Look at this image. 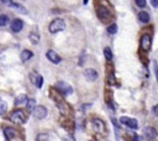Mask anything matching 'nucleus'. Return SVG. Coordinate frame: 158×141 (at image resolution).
I'll use <instances>...</instances> for the list:
<instances>
[{
  "label": "nucleus",
  "mask_w": 158,
  "mask_h": 141,
  "mask_svg": "<svg viewBox=\"0 0 158 141\" xmlns=\"http://www.w3.org/2000/svg\"><path fill=\"white\" fill-rule=\"evenodd\" d=\"M64 141H76L74 139V137L72 136H67L66 137V138L64 139Z\"/></svg>",
  "instance_id": "c85d7f7f"
},
{
  "label": "nucleus",
  "mask_w": 158,
  "mask_h": 141,
  "mask_svg": "<svg viewBox=\"0 0 158 141\" xmlns=\"http://www.w3.org/2000/svg\"><path fill=\"white\" fill-rule=\"evenodd\" d=\"M136 4L137 5V6L141 7V8H144L147 5V2L146 0H135Z\"/></svg>",
  "instance_id": "bb28decb"
},
{
  "label": "nucleus",
  "mask_w": 158,
  "mask_h": 141,
  "mask_svg": "<svg viewBox=\"0 0 158 141\" xmlns=\"http://www.w3.org/2000/svg\"><path fill=\"white\" fill-rule=\"evenodd\" d=\"M9 17L6 15H4V14L0 15V27L6 26L9 23Z\"/></svg>",
  "instance_id": "412c9836"
},
{
  "label": "nucleus",
  "mask_w": 158,
  "mask_h": 141,
  "mask_svg": "<svg viewBox=\"0 0 158 141\" xmlns=\"http://www.w3.org/2000/svg\"><path fill=\"white\" fill-rule=\"evenodd\" d=\"M4 135L6 140L8 141H12L13 140H14L16 137V135H17V131L13 127H6L4 130Z\"/></svg>",
  "instance_id": "9b49d317"
},
{
  "label": "nucleus",
  "mask_w": 158,
  "mask_h": 141,
  "mask_svg": "<svg viewBox=\"0 0 158 141\" xmlns=\"http://www.w3.org/2000/svg\"><path fill=\"white\" fill-rule=\"evenodd\" d=\"M9 6L11 7V8H13L14 9H15L16 11H18L19 13H20L22 14L28 13V11L26 10V9L19 4H17V3H12L11 2L10 5H9Z\"/></svg>",
  "instance_id": "2eb2a0df"
},
{
  "label": "nucleus",
  "mask_w": 158,
  "mask_h": 141,
  "mask_svg": "<svg viewBox=\"0 0 158 141\" xmlns=\"http://www.w3.org/2000/svg\"><path fill=\"white\" fill-rule=\"evenodd\" d=\"M7 110H8V104L6 102L0 98V116L6 114Z\"/></svg>",
  "instance_id": "a211bd4d"
},
{
  "label": "nucleus",
  "mask_w": 158,
  "mask_h": 141,
  "mask_svg": "<svg viewBox=\"0 0 158 141\" xmlns=\"http://www.w3.org/2000/svg\"><path fill=\"white\" fill-rule=\"evenodd\" d=\"M65 28H66V23L62 19H56L51 23L49 27V30L52 33H59L60 31L64 30Z\"/></svg>",
  "instance_id": "f257e3e1"
},
{
  "label": "nucleus",
  "mask_w": 158,
  "mask_h": 141,
  "mask_svg": "<svg viewBox=\"0 0 158 141\" xmlns=\"http://www.w3.org/2000/svg\"><path fill=\"white\" fill-rule=\"evenodd\" d=\"M151 37L149 34H144L141 37V47L144 51H148L151 48Z\"/></svg>",
  "instance_id": "1a4fd4ad"
},
{
  "label": "nucleus",
  "mask_w": 158,
  "mask_h": 141,
  "mask_svg": "<svg viewBox=\"0 0 158 141\" xmlns=\"http://www.w3.org/2000/svg\"><path fill=\"white\" fill-rule=\"evenodd\" d=\"M35 100L33 99H29L27 100L26 103V109L30 112H33V109L35 107Z\"/></svg>",
  "instance_id": "aec40b11"
},
{
  "label": "nucleus",
  "mask_w": 158,
  "mask_h": 141,
  "mask_svg": "<svg viewBox=\"0 0 158 141\" xmlns=\"http://www.w3.org/2000/svg\"><path fill=\"white\" fill-rule=\"evenodd\" d=\"M120 122L133 130H136L138 128V122L136 119L129 118L127 116H121L120 118Z\"/></svg>",
  "instance_id": "0eeeda50"
},
{
  "label": "nucleus",
  "mask_w": 158,
  "mask_h": 141,
  "mask_svg": "<svg viewBox=\"0 0 158 141\" xmlns=\"http://www.w3.org/2000/svg\"><path fill=\"white\" fill-rule=\"evenodd\" d=\"M38 75H39V74H38L37 72H35V71H33V72H31L30 74H29V79H30L31 82L33 83V85H35V81H36V78H37Z\"/></svg>",
  "instance_id": "a878e982"
},
{
  "label": "nucleus",
  "mask_w": 158,
  "mask_h": 141,
  "mask_svg": "<svg viewBox=\"0 0 158 141\" xmlns=\"http://www.w3.org/2000/svg\"><path fill=\"white\" fill-rule=\"evenodd\" d=\"M35 85L37 86L39 88H42V85H43V78L42 77V75H38L37 78H36V81L35 82Z\"/></svg>",
  "instance_id": "393cba45"
},
{
  "label": "nucleus",
  "mask_w": 158,
  "mask_h": 141,
  "mask_svg": "<svg viewBox=\"0 0 158 141\" xmlns=\"http://www.w3.org/2000/svg\"><path fill=\"white\" fill-rule=\"evenodd\" d=\"M29 39L31 41V43L35 45V44H37L38 43L40 42V37L38 33H34V32H31L30 34L29 35Z\"/></svg>",
  "instance_id": "f3484780"
},
{
  "label": "nucleus",
  "mask_w": 158,
  "mask_h": 141,
  "mask_svg": "<svg viewBox=\"0 0 158 141\" xmlns=\"http://www.w3.org/2000/svg\"><path fill=\"white\" fill-rule=\"evenodd\" d=\"M150 3L154 8H157L158 6V0H150Z\"/></svg>",
  "instance_id": "cd10ccee"
},
{
  "label": "nucleus",
  "mask_w": 158,
  "mask_h": 141,
  "mask_svg": "<svg viewBox=\"0 0 158 141\" xmlns=\"http://www.w3.org/2000/svg\"><path fill=\"white\" fill-rule=\"evenodd\" d=\"M143 135L147 141H156L157 138V131L154 127L147 126L143 129Z\"/></svg>",
  "instance_id": "f03ea898"
},
{
  "label": "nucleus",
  "mask_w": 158,
  "mask_h": 141,
  "mask_svg": "<svg viewBox=\"0 0 158 141\" xmlns=\"http://www.w3.org/2000/svg\"><path fill=\"white\" fill-rule=\"evenodd\" d=\"M153 111H154L155 116H157V106H154V108H153Z\"/></svg>",
  "instance_id": "c756f323"
},
{
  "label": "nucleus",
  "mask_w": 158,
  "mask_h": 141,
  "mask_svg": "<svg viewBox=\"0 0 158 141\" xmlns=\"http://www.w3.org/2000/svg\"><path fill=\"white\" fill-rule=\"evenodd\" d=\"M93 130L98 134L103 135L106 132V127L104 122L100 119H93L92 121Z\"/></svg>",
  "instance_id": "20e7f679"
},
{
  "label": "nucleus",
  "mask_w": 158,
  "mask_h": 141,
  "mask_svg": "<svg viewBox=\"0 0 158 141\" xmlns=\"http://www.w3.org/2000/svg\"><path fill=\"white\" fill-rule=\"evenodd\" d=\"M103 54H104V56H105V57L107 60L110 61V60L112 59L113 53L110 47H105V48H104V51H103Z\"/></svg>",
  "instance_id": "4be33fe9"
},
{
  "label": "nucleus",
  "mask_w": 158,
  "mask_h": 141,
  "mask_svg": "<svg viewBox=\"0 0 158 141\" xmlns=\"http://www.w3.org/2000/svg\"><path fill=\"white\" fill-rule=\"evenodd\" d=\"M46 57L53 64H57L61 61V57L58 55L57 53H56L55 51H52V50H49V51H47Z\"/></svg>",
  "instance_id": "f8f14e48"
},
{
  "label": "nucleus",
  "mask_w": 158,
  "mask_h": 141,
  "mask_svg": "<svg viewBox=\"0 0 158 141\" xmlns=\"http://www.w3.org/2000/svg\"><path fill=\"white\" fill-rule=\"evenodd\" d=\"M2 3H11L12 0H1Z\"/></svg>",
  "instance_id": "7c9ffc66"
},
{
  "label": "nucleus",
  "mask_w": 158,
  "mask_h": 141,
  "mask_svg": "<svg viewBox=\"0 0 158 141\" xmlns=\"http://www.w3.org/2000/svg\"><path fill=\"white\" fill-rule=\"evenodd\" d=\"M10 120L13 123L17 125L25 123L26 122V116L22 110H16L12 113L10 116Z\"/></svg>",
  "instance_id": "7ed1b4c3"
},
{
  "label": "nucleus",
  "mask_w": 158,
  "mask_h": 141,
  "mask_svg": "<svg viewBox=\"0 0 158 141\" xmlns=\"http://www.w3.org/2000/svg\"><path fill=\"white\" fill-rule=\"evenodd\" d=\"M22 27H23V23L19 19H15V20H13L12 21L11 25H10L11 30L13 32H15V33L19 32L22 29Z\"/></svg>",
  "instance_id": "ddd939ff"
},
{
  "label": "nucleus",
  "mask_w": 158,
  "mask_h": 141,
  "mask_svg": "<svg viewBox=\"0 0 158 141\" xmlns=\"http://www.w3.org/2000/svg\"><path fill=\"white\" fill-rule=\"evenodd\" d=\"M84 76L88 82H94L98 78V73L93 68H87L84 71Z\"/></svg>",
  "instance_id": "9d476101"
},
{
  "label": "nucleus",
  "mask_w": 158,
  "mask_h": 141,
  "mask_svg": "<svg viewBox=\"0 0 158 141\" xmlns=\"http://www.w3.org/2000/svg\"><path fill=\"white\" fill-rule=\"evenodd\" d=\"M27 100V96L25 94H20L19 95H18L17 97L15 99V105L18 106V105H21V104L24 103Z\"/></svg>",
  "instance_id": "6ab92c4d"
},
{
  "label": "nucleus",
  "mask_w": 158,
  "mask_h": 141,
  "mask_svg": "<svg viewBox=\"0 0 158 141\" xmlns=\"http://www.w3.org/2000/svg\"><path fill=\"white\" fill-rule=\"evenodd\" d=\"M88 2H89V0H84V5H87Z\"/></svg>",
  "instance_id": "2f4dec72"
},
{
  "label": "nucleus",
  "mask_w": 158,
  "mask_h": 141,
  "mask_svg": "<svg viewBox=\"0 0 158 141\" xmlns=\"http://www.w3.org/2000/svg\"><path fill=\"white\" fill-rule=\"evenodd\" d=\"M97 14L98 18L101 21L109 20V18L110 17V11L108 10L106 7L103 6H100L97 7Z\"/></svg>",
  "instance_id": "6e6552de"
},
{
  "label": "nucleus",
  "mask_w": 158,
  "mask_h": 141,
  "mask_svg": "<svg viewBox=\"0 0 158 141\" xmlns=\"http://www.w3.org/2000/svg\"><path fill=\"white\" fill-rule=\"evenodd\" d=\"M138 18L140 21L143 23H147L150 21V15L145 11L141 12L138 15Z\"/></svg>",
  "instance_id": "dca6fc26"
},
{
  "label": "nucleus",
  "mask_w": 158,
  "mask_h": 141,
  "mask_svg": "<svg viewBox=\"0 0 158 141\" xmlns=\"http://www.w3.org/2000/svg\"><path fill=\"white\" fill-rule=\"evenodd\" d=\"M48 111L46 108L43 106H38L33 109V115L35 119H43L47 116Z\"/></svg>",
  "instance_id": "423d86ee"
},
{
  "label": "nucleus",
  "mask_w": 158,
  "mask_h": 141,
  "mask_svg": "<svg viewBox=\"0 0 158 141\" xmlns=\"http://www.w3.org/2000/svg\"><path fill=\"white\" fill-rule=\"evenodd\" d=\"M36 141H49V135L46 133H40L36 137Z\"/></svg>",
  "instance_id": "b1692460"
},
{
  "label": "nucleus",
  "mask_w": 158,
  "mask_h": 141,
  "mask_svg": "<svg viewBox=\"0 0 158 141\" xmlns=\"http://www.w3.org/2000/svg\"><path fill=\"white\" fill-rule=\"evenodd\" d=\"M33 56V53L32 51L29 50H24L22 51V53L20 54V59L22 62H26L29 61L31 57Z\"/></svg>",
  "instance_id": "4468645a"
},
{
  "label": "nucleus",
  "mask_w": 158,
  "mask_h": 141,
  "mask_svg": "<svg viewBox=\"0 0 158 141\" xmlns=\"http://www.w3.org/2000/svg\"><path fill=\"white\" fill-rule=\"evenodd\" d=\"M56 86V90L64 95H70L72 92V86H70L65 82H62V81L58 82Z\"/></svg>",
  "instance_id": "39448f33"
},
{
  "label": "nucleus",
  "mask_w": 158,
  "mask_h": 141,
  "mask_svg": "<svg viewBox=\"0 0 158 141\" xmlns=\"http://www.w3.org/2000/svg\"><path fill=\"white\" fill-rule=\"evenodd\" d=\"M117 30H118V27H117V25L115 24V23L110 25V27L107 28V32L110 34H115V33H117Z\"/></svg>",
  "instance_id": "5701e85b"
}]
</instances>
